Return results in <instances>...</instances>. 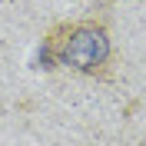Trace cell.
Listing matches in <instances>:
<instances>
[{
    "label": "cell",
    "instance_id": "6da1fadb",
    "mask_svg": "<svg viewBox=\"0 0 146 146\" xmlns=\"http://www.w3.org/2000/svg\"><path fill=\"white\" fill-rule=\"evenodd\" d=\"M40 63L46 70L66 66L80 76L106 80L113 73V40H110L106 27L96 23V20L60 23L40 46Z\"/></svg>",
    "mask_w": 146,
    "mask_h": 146
}]
</instances>
